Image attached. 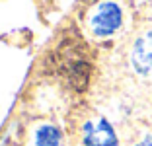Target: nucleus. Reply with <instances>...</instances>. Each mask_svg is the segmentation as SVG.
<instances>
[{
	"label": "nucleus",
	"instance_id": "f257e3e1",
	"mask_svg": "<svg viewBox=\"0 0 152 146\" xmlns=\"http://www.w3.org/2000/svg\"><path fill=\"white\" fill-rule=\"evenodd\" d=\"M55 61H57L58 70L64 74L68 80V84L74 86L76 90H84L90 78V66L88 58L84 55V49L74 41H64L55 53Z\"/></svg>",
	"mask_w": 152,
	"mask_h": 146
},
{
	"label": "nucleus",
	"instance_id": "f03ea898",
	"mask_svg": "<svg viewBox=\"0 0 152 146\" xmlns=\"http://www.w3.org/2000/svg\"><path fill=\"white\" fill-rule=\"evenodd\" d=\"M123 26V10L113 0H103L90 14V29L96 37H109Z\"/></svg>",
	"mask_w": 152,
	"mask_h": 146
},
{
	"label": "nucleus",
	"instance_id": "7ed1b4c3",
	"mask_svg": "<svg viewBox=\"0 0 152 146\" xmlns=\"http://www.w3.org/2000/svg\"><path fill=\"white\" fill-rule=\"evenodd\" d=\"M82 138L86 146H117L115 131L103 117L90 119L82 128Z\"/></svg>",
	"mask_w": 152,
	"mask_h": 146
},
{
	"label": "nucleus",
	"instance_id": "20e7f679",
	"mask_svg": "<svg viewBox=\"0 0 152 146\" xmlns=\"http://www.w3.org/2000/svg\"><path fill=\"white\" fill-rule=\"evenodd\" d=\"M131 64L140 76L152 78V31H146L134 41L131 51Z\"/></svg>",
	"mask_w": 152,
	"mask_h": 146
},
{
	"label": "nucleus",
	"instance_id": "39448f33",
	"mask_svg": "<svg viewBox=\"0 0 152 146\" xmlns=\"http://www.w3.org/2000/svg\"><path fill=\"white\" fill-rule=\"evenodd\" d=\"M63 144V134L55 125H41L35 131L33 146H61Z\"/></svg>",
	"mask_w": 152,
	"mask_h": 146
},
{
	"label": "nucleus",
	"instance_id": "423d86ee",
	"mask_svg": "<svg viewBox=\"0 0 152 146\" xmlns=\"http://www.w3.org/2000/svg\"><path fill=\"white\" fill-rule=\"evenodd\" d=\"M137 146H152V131L144 134V137L140 138L139 142H137Z\"/></svg>",
	"mask_w": 152,
	"mask_h": 146
}]
</instances>
